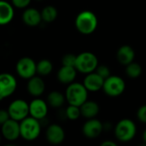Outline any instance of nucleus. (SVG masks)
I'll return each mask as SVG.
<instances>
[{"mask_svg": "<svg viewBox=\"0 0 146 146\" xmlns=\"http://www.w3.org/2000/svg\"><path fill=\"white\" fill-rule=\"evenodd\" d=\"M21 137L27 141L35 140L40 134L41 124L39 120L30 116L20 121Z\"/></svg>", "mask_w": 146, "mask_h": 146, "instance_id": "7ed1b4c3", "label": "nucleus"}, {"mask_svg": "<svg viewBox=\"0 0 146 146\" xmlns=\"http://www.w3.org/2000/svg\"><path fill=\"white\" fill-rule=\"evenodd\" d=\"M83 84L88 92H98L104 87V79L94 71L86 74Z\"/></svg>", "mask_w": 146, "mask_h": 146, "instance_id": "4468645a", "label": "nucleus"}, {"mask_svg": "<svg viewBox=\"0 0 146 146\" xmlns=\"http://www.w3.org/2000/svg\"><path fill=\"white\" fill-rule=\"evenodd\" d=\"M137 133L135 123L130 119L121 120L115 127V135L120 142L127 143L133 139Z\"/></svg>", "mask_w": 146, "mask_h": 146, "instance_id": "20e7f679", "label": "nucleus"}, {"mask_svg": "<svg viewBox=\"0 0 146 146\" xmlns=\"http://www.w3.org/2000/svg\"><path fill=\"white\" fill-rule=\"evenodd\" d=\"M15 11L13 4L7 1H0V24L2 26L7 25L12 21Z\"/></svg>", "mask_w": 146, "mask_h": 146, "instance_id": "6ab92c4d", "label": "nucleus"}, {"mask_svg": "<svg viewBox=\"0 0 146 146\" xmlns=\"http://www.w3.org/2000/svg\"><path fill=\"white\" fill-rule=\"evenodd\" d=\"M16 79L10 74L4 73L0 75V99L11 96L16 90Z\"/></svg>", "mask_w": 146, "mask_h": 146, "instance_id": "1a4fd4ad", "label": "nucleus"}, {"mask_svg": "<svg viewBox=\"0 0 146 146\" xmlns=\"http://www.w3.org/2000/svg\"><path fill=\"white\" fill-rule=\"evenodd\" d=\"M45 138L51 145H60L65 139V132L58 124H51L45 132Z\"/></svg>", "mask_w": 146, "mask_h": 146, "instance_id": "f8f14e48", "label": "nucleus"}, {"mask_svg": "<svg viewBox=\"0 0 146 146\" xmlns=\"http://www.w3.org/2000/svg\"><path fill=\"white\" fill-rule=\"evenodd\" d=\"M104 128L102 122L95 118L88 119L82 127V133L87 139L98 138Z\"/></svg>", "mask_w": 146, "mask_h": 146, "instance_id": "9b49d317", "label": "nucleus"}, {"mask_svg": "<svg viewBox=\"0 0 146 146\" xmlns=\"http://www.w3.org/2000/svg\"><path fill=\"white\" fill-rule=\"evenodd\" d=\"M137 117L139 121L146 123V105H143L139 109L137 112Z\"/></svg>", "mask_w": 146, "mask_h": 146, "instance_id": "c85d7f7f", "label": "nucleus"}, {"mask_svg": "<svg viewBox=\"0 0 146 146\" xmlns=\"http://www.w3.org/2000/svg\"><path fill=\"white\" fill-rule=\"evenodd\" d=\"M77 69L75 67L63 66L57 72V80L62 84L69 85L74 82L77 74Z\"/></svg>", "mask_w": 146, "mask_h": 146, "instance_id": "f3484780", "label": "nucleus"}, {"mask_svg": "<svg viewBox=\"0 0 146 146\" xmlns=\"http://www.w3.org/2000/svg\"><path fill=\"white\" fill-rule=\"evenodd\" d=\"M2 134L3 138L8 141H15L21 137V127L20 121L14 119H9L2 124Z\"/></svg>", "mask_w": 146, "mask_h": 146, "instance_id": "9d476101", "label": "nucleus"}, {"mask_svg": "<svg viewBox=\"0 0 146 146\" xmlns=\"http://www.w3.org/2000/svg\"><path fill=\"white\" fill-rule=\"evenodd\" d=\"M58 12L56 7L52 5H47L41 10L42 20L47 23H50L54 21L57 17Z\"/></svg>", "mask_w": 146, "mask_h": 146, "instance_id": "4be33fe9", "label": "nucleus"}, {"mask_svg": "<svg viewBox=\"0 0 146 146\" xmlns=\"http://www.w3.org/2000/svg\"><path fill=\"white\" fill-rule=\"evenodd\" d=\"M8 111L9 113L10 118L17 121H21L30 115L29 113V104L22 99L14 100L9 106Z\"/></svg>", "mask_w": 146, "mask_h": 146, "instance_id": "6e6552de", "label": "nucleus"}, {"mask_svg": "<svg viewBox=\"0 0 146 146\" xmlns=\"http://www.w3.org/2000/svg\"><path fill=\"white\" fill-rule=\"evenodd\" d=\"M126 89L124 80L117 75H110L104 80L103 90L109 97L115 98L121 96Z\"/></svg>", "mask_w": 146, "mask_h": 146, "instance_id": "423d86ee", "label": "nucleus"}, {"mask_svg": "<svg viewBox=\"0 0 146 146\" xmlns=\"http://www.w3.org/2000/svg\"><path fill=\"white\" fill-rule=\"evenodd\" d=\"M98 66V57L92 52L85 51L79 54L76 57L75 68L78 72L87 74L96 71Z\"/></svg>", "mask_w": 146, "mask_h": 146, "instance_id": "39448f33", "label": "nucleus"}, {"mask_svg": "<svg viewBox=\"0 0 146 146\" xmlns=\"http://www.w3.org/2000/svg\"><path fill=\"white\" fill-rule=\"evenodd\" d=\"M22 21L27 26L36 27L43 21L41 12L35 8H27L22 14Z\"/></svg>", "mask_w": 146, "mask_h": 146, "instance_id": "2eb2a0df", "label": "nucleus"}, {"mask_svg": "<svg viewBox=\"0 0 146 146\" xmlns=\"http://www.w3.org/2000/svg\"><path fill=\"white\" fill-rule=\"evenodd\" d=\"M16 72L21 78L29 80L37 73V63L31 57H22L16 63Z\"/></svg>", "mask_w": 146, "mask_h": 146, "instance_id": "0eeeda50", "label": "nucleus"}, {"mask_svg": "<svg viewBox=\"0 0 146 146\" xmlns=\"http://www.w3.org/2000/svg\"><path fill=\"white\" fill-rule=\"evenodd\" d=\"M9 119H10V115L8 110H2L0 111V123L3 124Z\"/></svg>", "mask_w": 146, "mask_h": 146, "instance_id": "c756f323", "label": "nucleus"}, {"mask_svg": "<svg viewBox=\"0 0 146 146\" xmlns=\"http://www.w3.org/2000/svg\"><path fill=\"white\" fill-rule=\"evenodd\" d=\"M76 57L77 56L74 54H66L62 58V64L63 66H70V67H75L76 63Z\"/></svg>", "mask_w": 146, "mask_h": 146, "instance_id": "a878e982", "label": "nucleus"}, {"mask_svg": "<svg viewBox=\"0 0 146 146\" xmlns=\"http://www.w3.org/2000/svg\"><path fill=\"white\" fill-rule=\"evenodd\" d=\"M65 96L68 104L80 107L87 100L88 90L84 84L73 82L67 87Z\"/></svg>", "mask_w": 146, "mask_h": 146, "instance_id": "f03ea898", "label": "nucleus"}, {"mask_svg": "<svg viewBox=\"0 0 146 146\" xmlns=\"http://www.w3.org/2000/svg\"><path fill=\"white\" fill-rule=\"evenodd\" d=\"M96 72L101 76L103 77L104 80L107 79L108 77H110L111 74H110V69L109 67H107L106 65H98L97 69H96Z\"/></svg>", "mask_w": 146, "mask_h": 146, "instance_id": "bb28decb", "label": "nucleus"}, {"mask_svg": "<svg viewBox=\"0 0 146 146\" xmlns=\"http://www.w3.org/2000/svg\"><path fill=\"white\" fill-rule=\"evenodd\" d=\"M135 57L134 50L130 45H122L121 46L116 53V58L118 62L124 66L128 65L133 62Z\"/></svg>", "mask_w": 146, "mask_h": 146, "instance_id": "a211bd4d", "label": "nucleus"}, {"mask_svg": "<svg viewBox=\"0 0 146 146\" xmlns=\"http://www.w3.org/2000/svg\"><path fill=\"white\" fill-rule=\"evenodd\" d=\"M53 70V65L51 62L48 59L40 60L37 63V73L42 76H46L50 74Z\"/></svg>", "mask_w": 146, "mask_h": 146, "instance_id": "5701e85b", "label": "nucleus"}, {"mask_svg": "<svg viewBox=\"0 0 146 146\" xmlns=\"http://www.w3.org/2000/svg\"><path fill=\"white\" fill-rule=\"evenodd\" d=\"M27 89L28 93L33 97H39L45 90V84L40 77L33 76L28 80Z\"/></svg>", "mask_w": 146, "mask_h": 146, "instance_id": "dca6fc26", "label": "nucleus"}, {"mask_svg": "<svg viewBox=\"0 0 146 146\" xmlns=\"http://www.w3.org/2000/svg\"><path fill=\"white\" fill-rule=\"evenodd\" d=\"M38 1H40V0H38Z\"/></svg>", "mask_w": 146, "mask_h": 146, "instance_id": "473e14b6", "label": "nucleus"}, {"mask_svg": "<svg viewBox=\"0 0 146 146\" xmlns=\"http://www.w3.org/2000/svg\"><path fill=\"white\" fill-rule=\"evenodd\" d=\"M142 138H143V141L145 142L146 144V129L145 130V132H144V133H143V136H142Z\"/></svg>", "mask_w": 146, "mask_h": 146, "instance_id": "2f4dec72", "label": "nucleus"}, {"mask_svg": "<svg viewBox=\"0 0 146 146\" xmlns=\"http://www.w3.org/2000/svg\"><path fill=\"white\" fill-rule=\"evenodd\" d=\"M66 100V96L57 91H52L49 93L47 97V103L48 104L55 109L61 108Z\"/></svg>", "mask_w": 146, "mask_h": 146, "instance_id": "412c9836", "label": "nucleus"}, {"mask_svg": "<svg viewBox=\"0 0 146 146\" xmlns=\"http://www.w3.org/2000/svg\"><path fill=\"white\" fill-rule=\"evenodd\" d=\"M31 3V0H11V3L19 9H25L27 8Z\"/></svg>", "mask_w": 146, "mask_h": 146, "instance_id": "cd10ccee", "label": "nucleus"}, {"mask_svg": "<svg viewBox=\"0 0 146 146\" xmlns=\"http://www.w3.org/2000/svg\"><path fill=\"white\" fill-rule=\"evenodd\" d=\"M126 67V74L131 79H137L142 74V67L138 62H133Z\"/></svg>", "mask_w": 146, "mask_h": 146, "instance_id": "b1692460", "label": "nucleus"}, {"mask_svg": "<svg viewBox=\"0 0 146 146\" xmlns=\"http://www.w3.org/2000/svg\"><path fill=\"white\" fill-rule=\"evenodd\" d=\"M98 21L97 15L90 10L80 12L75 19L76 29L85 35L94 33L98 27Z\"/></svg>", "mask_w": 146, "mask_h": 146, "instance_id": "f257e3e1", "label": "nucleus"}, {"mask_svg": "<svg viewBox=\"0 0 146 146\" xmlns=\"http://www.w3.org/2000/svg\"><path fill=\"white\" fill-rule=\"evenodd\" d=\"M99 106L98 103L94 101H88L86 100L81 106H80V111L81 115L86 119H92L95 118L98 113H99Z\"/></svg>", "mask_w": 146, "mask_h": 146, "instance_id": "aec40b11", "label": "nucleus"}, {"mask_svg": "<svg viewBox=\"0 0 146 146\" xmlns=\"http://www.w3.org/2000/svg\"><path fill=\"white\" fill-rule=\"evenodd\" d=\"M101 145L102 146H117V145H116L115 142H113V141L106 140V141L103 142V143L101 144Z\"/></svg>", "mask_w": 146, "mask_h": 146, "instance_id": "7c9ffc66", "label": "nucleus"}, {"mask_svg": "<svg viewBox=\"0 0 146 146\" xmlns=\"http://www.w3.org/2000/svg\"><path fill=\"white\" fill-rule=\"evenodd\" d=\"M30 115L38 119L43 120L48 114V104L40 98H35L29 104Z\"/></svg>", "mask_w": 146, "mask_h": 146, "instance_id": "ddd939ff", "label": "nucleus"}, {"mask_svg": "<svg viewBox=\"0 0 146 146\" xmlns=\"http://www.w3.org/2000/svg\"><path fill=\"white\" fill-rule=\"evenodd\" d=\"M65 116L70 121H76L81 116L80 107L69 104L65 110Z\"/></svg>", "mask_w": 146, "mask_h": 146, "instance_id": "393cba45", "label": "nucleus"}]
</instances>
